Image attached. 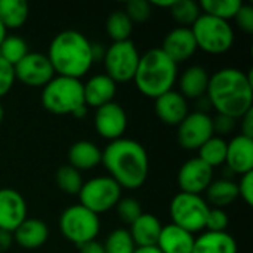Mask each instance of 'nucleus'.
<instances>
[{
  "label": "nucleus",
  "instance_id": "17",
  "mask_svg": "<svg viewBox=\"0 0 253 253\" xmlns=\"http://www.w3.org/2000/svg\"><path fill=\"white\" fill-rule=\"evenodd\" d=\"M227 168L237 173L245 175L253 172V139L237 135L230 142H227V156H225Z\"/></svg>",
  "mask_w": 253,
  "mask_h": 253
},
{
  "label": "nucleus",
  "instance_id": "35",
  "mask_svg": "<svg viewBox=\"0 0 253 253\" xmlns=\"http://www.w3.org/2000/svg\"><path fill=\"white\" fill-rule=\"evenodd\" d=\"M116 211H117L119 219L127 225H132L144 213L139 202L132 197H122L120 202L116 205Z\"/></svg>",
  "mask_w": 253,
  "mask_h": 253
},
{
  "label": "nucleus",
  "instance_id": "40",
  "mask_svg": "<svg viewBox=\"0 0 253 253\" xmlns=\"http://www.w3.org/2000/svg\"><path fill=\"white\" fill-rule=\"evenodd\" d=\"M239 188V197L243 199V202L248 206L253 205V172L242 175L240 182L237 184Z\"/></svg>",
  "mask_w": 253,
  "mask_h": 253
},
{
  "label": "nucleus",
  "instance_id": "26",
  "mask_svg": "<svg viewBox=\"0 0 253 253\" xmlns=\"http://www.w3.org/2000/svg\"><path fill=\"white\" fill-rule=\"evenodd\" d=\"M206 197L213 208L222 209L225 206H230L239 199L237 182L225 178L212 181L206 190Z\"/></svg>",
  "mask_w": 253,
  "mask_h": 253
},
{
  "label": "nucleus",
  "instance_id": "30",
  "mask_svg": "<svg viewBox=\"0 0 253 253\" xmlns=\"http://www.w3.org/2000/svg\"><path fill=\"white\" fill-rule=\"evenodd\" d=\"M242 4L243 3L240 0H202L199 3L202 13L211 15L222 21L234 19Z\"/></svg>",
  "mask_w": 253,
  "mask_h": 253
},
{
  "label": "nucleus",
  "instance_id": "44",
  "mask_svg": "<svg viewBox=\"0 0 253 253\" xmlns=\"http://www.w3.org/2000/svg\"><path fill=\"white\" fill-rule=\"evenodd\" d=\"M13 243V236L12 233L0 230V252H6Z\"/></svg>",
  "mask_w": 253,
  "mask_h": 253
},
{
  "label": "nucleus",
  "instance_id": "43",
  "mask_svg": "<svg viewBox=\"0 0 253 253\" xmlns=\"http://www.w3.org/2000/svg\"><path fill=\"white\" fill-rule=\"evenodd\" d=\"M79 253H105L102 243L93 240L89 243H84L82 246H79Z\"/></svg>",
  "mask_w": 253,
  "mask_h": 253
},
{
  "label": "nucleus",
  "instance_id": "16",
  "mask_svg": "<svg viewBox=\"0 0 253 253\" xmlns=\"http://www.w3.org/2000/svg\"><path fill=\"white\" fill-rule=\"evenodd\" d=\"M160 49L175 64H181V62L188 61L197 52V44H196L194 36L191 33V28L176 27V28L170 30L165 36Z\"/></svg>",
  "mask_w": 253,
  "mask_h": 253
},
{
  "label": "nucleus",
  "instance_id": "47",
  "mask_svg": "<svg viewBox=\"0 0 253 253\" xmlns=\"http://www.w3.org/2000/svg\"><path fill=\"white\" fill-rule=\"evenodd\" d=\"M4 37H6V28H4L3 24L0 22V44H1V42L4 40Z\"/></svg>",
  "mask_w": 253,
  "mask_h": 253
},
{
  "label": "nucleus",
  "instance_id": "11",
  "mask_svg": "<svg viewBox=\"0 0 253 253\" xmlns=\"http://www.w3.org/2000/svg\"><path fill=\"white\" fill-rule=\"evenodd\" d=\"M176 127L178 144L185 150H199L215 133L212 117L205 111L188 113Z\"/></svg>",
  "mask_w": 253,
  "mask_h": 253
},
{
  "label": "nucleus",
  "instance_id": "5",
  "mask_svg": "<svg viewBox=\"0 0 253 253\" xmlns=\"http://www.w3.org/2000/svg\"><path fill=\"white\" fill-rule=\"evenodd\" d=\"M42 104L52 114L74 116L86 107L83 83L79 79L55 76L42 90Z\"/></svg>",
  "mask_w": 253,
  "mask_h": 253
},
{
  "label": "nucleus",
  "instance_id": "6",
  "mask_svg": "<svg viewBox=\"0 0 253 253\" xmlns=\"http://www.w3.org/2000/svg\"><path fill=\"white\" fill-rule=\"evenodd\" d=\"M190 28L194 36L197 49L206 53L222 55L233 47L234 30L228 21L202 13Z\"/></svg>",
  "mask_w": 253,
  "mask_h": 253
},
{
  "label": "nucleus",
  "instance_id": "27",
  "mask_svg": "<svg viewBox=\"0 0 253 253\" xmlns=\"http://www.w3.org/2000/svg\"><path fill=\"white\" fill-rule=\"evenodd\" d=\"M30 7L24 0H0V22L7 30L21 28L28 19Z\"/></svg>",
  "mask_w": 253,
  "mask_h": 253
},
{
  "label": "nucleus",
  "instance_id": "10",
  "mask_svg": "<svg viewBox=\"0 0 253 253\" xmlns=\"http://www.w3.org/2000/svg\"><path fill=\"white\" fill-rule=\"evenodd\" d=\"M139 56L141 55L132 40L111 43L105 49L102 58L105 70L104 74H107L116 84L127 83L135 77Z\"/></svg>",
  "mask_w": 253,
  "mask_h": 253
},
{
  "label": "nucleus",
  "instance_id": "28",
  "mask_svg": "<svg viewBox=\"0 0 253 253\" xmlns=\"http://www.w3.org/2000/svg\"><path fill=\"white\" fill-rule=\"evenodd\" d=\"M105 31L108 37L116 42H126L130 40V34L133 31V24L125 10H114L108 15L105 21Z\"/></svg>",
  "mask_w": 253,
  "mask_h": 253
},
{
  "label": "nucleus",
  "instance_id": "32",
  "mask_svg": "<svg viewBox=\"0 0 253 253\" xmlns=\"http://www.w3.org/2000/svg\"><path fill=\"white\" fill-rule=\"evenodd\" d=\"M28 52L27 42L19 36H6L0 44V58L12 67H15Z\"/></svg>",
  "mask_w": 253,
  "mask_h": 253
},
{
  "label": "nucleus",
  "instance_id": "24",
  "mask_svg": "<svg viewBox=\"0 0 253 253\" xmlns=\"http://www.w3.org/2000/svg\"><path fill=\"white\" fill-rule=\"evenodd\" d=\"M102 159V150L90 141H77L68 150V165L76 170L95 169Z\"/></svg>",
  "mask_w": 253,
  "mask_h": 253
},
{
  "label": "nucleus",
  "instance_id": "31",
  "mask_svg": "<svg viewBox=\"0 0 253 253\" xmlns=\"http://www.w3.org/2000/svg\"><path fill=\"white\" fill-rule=\"evenodd\" d=\"M169 10L175 22H178V27H187V28H190L202 15L199 3L193 0H173Z\"/></svg>",
  "mask_w": 253,
  "mask_h": 253
},
{
  "label": "nucleus",
  "instance_id": "20",
  "mask_svg": "<svg viewBox=\"0 0 253 253\" xmlns=\"http://www.w3.org/2000/svg\"><path fill=\"white\" fill-rule=\"evenodd\" d=\"M156 246L162 253H191L194 236L173 224H168L162 227Z\"/></svg>",
  "mask_w": 253,
  "mask_h": 253
},
{
  "label": "nucleus",
  "instance_id": "38",
  "mask_svg": "<svg viewBox=\"0 0 253 253\" xmlns=\"http://www.w3.org/2000/svg\"><path fill=\"white\" fill-rule=\"evenodd\" d=\"M15 83L13 67L7 64L3 58H0V98H3Z\"/></svg>",
  "mask_w": 253,
  "mask_h": 253
},
{
  "label": "nucleus",
  "instance_id": "4",
  "mask_svg": "<svg viewBox=\"0 0 253 253\" xmlns=\"http://www.w3.org/2000/svg\"><path fill=\"white\" fill-rule=\"evenodd\" d=\"M176 80L178 64H175L160 47H153L139 56L133 82L144 96L157 99L170 92Z\"/></svg>",
  "mask_w": 253,
  "mask_h": 253
},
{
  "label": "nucleus",
  "instance_id": "9",
  "mask_svg": "<svg viewBox=\"0 0 253 253\" xmlns=\"http://www.w3.org/2000/svg\"><path fill=\"white\" fill-rule=\"evenodd\" d=\"M77 196L82 206L99 216L116 208L122 199V187L110 176H96L83 182Z\"/></svg>",
  "mask_w": 253,
  "mask_h": 253
},
{
  "label": "nucleus",
  "instance_id": "15",
  "mask_svg": "<svg viewBox=\"0 0 253 253\" xmlns=\"http://www.w3.org/2000/svg\"><path fill=\"white\" fill-rule=\"evenodd\" d=\"M27 219V203L13 188H0V230L13 233Z\"/></svg>",
  "mask_w": 253,
  "mask_h": 253
},
{
  "label": "nucleus",
  "instance_id": "14",
  "mask_svg": "<svg viewBox=\"0 0 253 253\" xmlns=\"http://www.w3.org/2000/svg\"><path fill=\"white\" fill-rule=\"evenodd\" d=\"M176 181L182 193L200 196L213 181V169L199 157H193L179 168Z\"/></svg>",
  "mask_w": 253,
  "mask_h": 253
},
{
  "label": "nucleus",
  "instance_id": "3",
  "mask_svg": "<svg viewBox=\"0 0 253 253\" xmlns=\"http://www.w3.org/2000/svg\"><path fill=\"white\" fill-rule=\"evenodd\" d=\"M55 76L71 79L83 77L93 64L92 43L84 34L76 30H64L58 33L46 53Z\"/></svg>",
  "mask_w": 253,
  "mask_h": 253
},
{
  "label": "nucleus",
  "instance_id": "29",
  "mask_svg": "<svg viewBox=\"0 0 253 253\" xmlns=\"http://www.w3.org/2000/svg\"><path fill=\"white\" fill-rule=\"evenodd\" d=\"M227 156V141L221 136H212L199 148V159L205 162L212 169L225 163Z\"/></svg>",
  "mask_w": 253,
  "mask_h": 253
},
{
  "label": "nucleus",
  "instance_id": "41",
  "mask_svg": "<svg viewBox=\"0 0 253 253\" xmlns=\"http://www.w3.org/2000/svg\"><path fill=\"white\" fill-rule=\"evenodd\" d=\"M212 122H213V132H218L222 135L230 133L236 127V120L231 117H227V116L218 114L215 119H212Z\"/></svg>",
  "mask_w": 253,
  "mask_h": 253
},
{
  "label": "nucleus",
  "instance_id": "42",
  "mask_svg": "<svg viewBox=\"0 0 253 253\" xmlns=\"http://www.w3.org/2000/svg\"><path fill=\"white\" fill-rule=\"evenodd\" d=\"M243 136L253 139V108L242 117V133Z\"/></svg>",
  "mask_w": 253,
  "mask_h": 253
},
{
  "label": "nucleus",
  "instance_id": "46",
  "mask_svg": "<svg viewBox=\"0 0 253 253\" xmlns=\"http://www.w3.org/2000/svg\"><path fill=\"white\" fill-rule=\"evenodd\" d=\"M173 0H166V1H150L151 6H157V7H166V9H170Z\"/></svg>",
  "mask_w": 253,
  "mask_h": 253
},
{
  "label": "nucleus",
  "instance_id": "1",
  "mask_svg": "<svg viewBox=\"0 0 253 253\" xmlns=\"http://www.w3.org/2000/svg\"><path fill=\"white\" fill-rule=\"evenodd\" d=\"M206 96L218 114L234 120L242 119L252 110V77L239 68H221L211 76Z\"/></svg>",
  "mask_w": 253,
  "mask_h": 253
},
{
  "label": "nucleus",
  "instance_id": "22",
  "mask_svg": "<svg viewBox=\"0 0 253 253\" xmlns=\"http://www.w3.org/2000/svg\"><path fill=\"white\" fill-rule=\"evenodd\" d=\"M13 240L24 249H37L43 246L49 237L47 225L36 218H27L13 233Z\"/></svg>",
  "mask_w": 253,
  "mask_h": 253
},
{
  "label": "nucleus",
  "instance_id": "45",
  "mask_svg": "<svg viewBox=\"0 0 253 253\" xmlns=\"http://www.w3.org/2000/svg\"><path fill=\"white\" fill-rule=\"evenodd\" d=\"M133 253H162L157 246H142V248H135Z\"/></svg>",
  "mask_w": 253,
  "mask_h": 253
},
{
  "label": "nucleus",
  "instance_id": "19",
  "mask_svg": "<svg viewBox=\"0 0 253 253\" xmlns=\"http://www.w3.org/2000/svg\"><path fill=\"white\" fill-rule=\"evenodd\" d=\"M117 92V84L107 74H95L83 83V95L86 107L99 108L113 102Z\"/></svg>",
  "mask_w": 253,
  "mask_h": 253
},
{
  "label": "nucleus",
  "instance_id": "12",
  "mask_svg": "<svg viewBox=\"0 0 253 253\" xmlns=\"http://www.w3.org/2000/svg\"><path fill=\"white\" fill-rule=\"evenodd\" d=\"M15 80L30 87H44L53 77L55 71L46 53L28 52L15 67Z\"/></svg>",
  "mask_w": 253,
  "mask_h": 253
},
{
  "label": "nucleus",
  "instance_id": "13",
  "mask_svg": "<svg viewBox=\"0 0 253 253\" xmlns=\"http://www.w3.org/2000/svg\"><path fill=\"white\" fill-rule=\"evenodd\" d=\"M93 126L96 133L104 138L111 141L123 138V133L126 132L127 127V116L123 107L117 102H110L105 104L95 111L93 117Z\"/></svg>",
  "mask_w": 253,
  "mask_h": 253
},
{
  "label": "nucleus",
  "instance_id": "37",
  "mask_svg": "<svg viewBox=\"0 0 253 253\" xmlns=\"http://www.w3.org/2000/svg\"><path fill=\"white\" fill-rule=\"evenodd\" d=\"M230 224L228 215L218 208H213L209 211L208 215V221H206V228L208 231H213V233H224L227 230Z\"/></svg>",
  "mask_w": 253,
  "mask_h": 253
},
{
  "label": "nucleus",
  "instance_id": "23",
  "mask_svg": "<svg viewBox=\"0 0 253 253\" xmlns=\"http://www.w3.org/2000/svg\"><path fill=\"white\" fill-rule=\"evenodd\" d=\"M162 222L153 213H142L129 228V234L136 248L142 246H156L160 231Z\"/></svg>",
  "mask_w": 253,
  "mask_h": 253
},
{
  "label": "nucleus",
  "instance_id": "33",
  "mask_svg": "<svg viewBox=\"0 0 253 253\" xmlns=\"http://www.w3.org/2000/svg\"><path fill=\"white\" fill-rule=\"evenodd\" d=\"M55 179H56L58 188L70 196L79 194V191L82 190V185H83L82 173L79 170H76L74 168H71L70 165L61 166L56 170Z\"/></svg>",
  "mask_w": 253,
  "mask_h": 253
},
{
  "label": "nucleus",
  "instance_id": "2",
  "mask_svg": "<svg viewBox=\"0 0 253 253\" xmlns=\"http://www.w3.org/2000/svg\"><path fill=\"white\" fill-rule=\"evenodd\" d=\"M101 163L122 190H138L148 178L150 162L147 150L133 139L111 141L102 150Z\"/></svg>",
  "mask_w": 253,
  "mask_h": 253
},
{
  "label": "nucleus",
  "instance_id": "39",
  "mask_svg": "<svg viewBox=\"0 0 253 253\" xmlns=\"http://www.w3.org/2000/svg\"><path fill=\"white\" fill-rule=\"evenodd\" d=\"M234 21L237 24V27L248 33V34H252L253 33V7L251 4H242L240 9L237 10L236 16H234Z\"/></svg>",
  "mask_w": 253,
  "mask_h": 253
},
{
  "label": "nucleus",
  "instance_id": "8",
  "mask_svg": "<svg viewBox=\"0 0 253 253\" xmlns=\"http://www.w3.org/2000/svg\"><path fill=\"white\" fill-rule=\"evenodd\" d=\"M209 205L202 196L179 191L169 205V213L173 225L194 234L206 230Z\"/></svg>",
  "mask_w": 253,
  "mask_h": 253
},
{
  "label": "nucleus",
  "instance_id": "48",
  "mask_svg": "<svg viewBox=\"0 0 253 253\" xmlns=\"http://www.w3.org/2000/svg\"><path fill=\"white\" fill-rule=\"evenodd\" d=\"M3 117H4V110H3V107H1V104H0V123H1V120H3Z\"/></svg>",
  "mask_w": 253,
  "mask_h": 253
},
{
  "label": "nucleus",
  "instance_id": "25",
  "mask_svg": "<svg viewBox=\"0 0 253 253\" xmlns=\"http://www.w3.org/2000/svg\"><path fill=\"white\" fill-rule=\"evenodd\" d=\"M191 253H237V243L227 231H206L194 239Z\"/></svg>",
  "mask_w": 253,
  "mask_h": 253
},
{
  "label": "nucleus",
  "instance_id": "36",
  "mask_svg": "<svg viewBox=\"0 0 253 253\" xmlns=\"http://www.w3.org/2000/svg\"><path fill=\"white\" fill-rule=\"evenodd\" d=\"M125 13L129 16L132 24H144L153 13V6L147 0H130L126 3Z\"/></svg>",
  "mask_w": 253,
  "mask_h": 253
},
{
  "label": "nucleus",
  "instance_id": "7",
  "mask_svg": "<svg viewBox=\"0 0 253 253\" xmlns=\"http://www.w3.org/2000/svg\"><path fill=\"white\" fill-rule=\"evenodd\" d=\"M99 230V216L80 203L67 208L59 216V231L73 245L82 246L96 240Z\"/></svg>",
  "mask_w": 253,
  "mask_h": 253
},
{
  "label": "nucleus",
  "instance_id": "21",
  "mask_svg": "<svg viewBox=\"0 0 253 253\" xmlns=\"http://www.w3.org/2000/svg\"><path fill=\"white\" fill-rule=\"evenodd\" d=\"M209 79L211 76L205 67L191 65L178 79L179 93L185 99H200L206 95Z\"/></svg>",
  "mask_w": 253,
  "mask_h": 253
},
{
  "label": "nucleus",
  "instance_id": "34",
  "mask_svg": "<svg viewBox=\"0 0 253 253\" xmlns=\"http://www.w3.org/2000/svg\"><path fill=\"white\" fill-rule=\"evenodd\" d=\"M102 246L105 253H133L136 248L129 234V230L125 228H117L111 231Z\"/></svg>",
  "mask_w": 253,
  "mask_h": 253
},
{
  "label": "nucleus",
  "instance_id": "18",
  "mask_svg": "<svg viewBox=\"0 0 253 253\" xmlns=\"http://www.w3.org/2000/svg\"><path fill=\"white\" fill-rule=\"evenodd\" d=\"M154 111L165 125L178 126L188 114V104L179 92L170 90L154 99Z\"/></svg>",
  "mask_w": 253,
  "mask_h": 253
}]
</instances>
